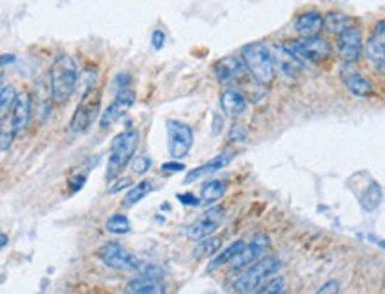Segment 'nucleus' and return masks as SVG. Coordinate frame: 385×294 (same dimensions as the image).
Segmentation results:
<instances>
[{
    "label": "nucleus",
    "mask_w": 385,
    "mask_h": 294,
    "mask_svg": "<svg viewBox=\"0 0 385 294\" xmlns=\"http://www.w3.org/2000/svg\"><path fill=\"white\" fill-rule=\"evenodd\" d=\"M78 80L77 62L71 55L59 54L50 68V96L55 103H64L75 91Z\"/></svg>",
    "instance_id": "f257e3e1"
},
{
    "label": "nucleus",
    "mask_w": 385,
    "mask_h": 294,
    "mask_svg": "<svg viewBox=\"0 0 385 294\" xmlns=\"http://www.w3.org/2000/svg\"><path fill=\"white\" fill-rule=\"evenodd\" d=\"M242 59L251 77L259 85H270L275 78L274 52L265 43H251L242 48Z\"/></svg>",
    "instance_id": "f03ea898"
},
{
    "label": "nucleus",
    "mask_w": 385,
    "mask_h": 294,
    "mask_svg": "<svg viewBox=\"0 0 385 294\" xmlns=\"http://www.w3.org/2000/svg\"><path fill=\"white\" fill-rule=\"evenodd\" d=\"M140 135L137 130H126L114 137L110 145V156L107 165V181H116L123 168L133 160V154L139 147Z\"/></svg>",
    "instance_id": "7ed1b4c3"
},
{
    "label": "nucleus",
    "mask_w": 385,
    "mask_h": 294,
    "mask_svg": "<svg viewBox=\"0 0 385 294\" xmlns=\"http://www.w3.org/2000/svg\"><path fill=\"white\" fill-rule=\"evenodd\" d=\"M101 108V91L96 87H89L78 101L70 122V131L73 135H82L91 130Z\"/></svg>",
    "instance_id": "20e7f679"
},
{
    "label": "nucleus",
    "mask_w": 385,
    "mask_h": 294,
    "mask_svg": "<svg viewBox=\"0 0 385 294\" xmlns=\"http://www.w3.org/2000/svg\"><path fill=\"white\" fill-rule=\"evenodd\" d=\"M281 270V260L274 259V257H266V259L259 260L254 266L247 267L245 272L236 279L235 291L236 293H254L259 291V287L265 282H268L270 277Z\"/></svg>",
    "instance_id": "39448f33"
},
{
    "label": "nucleus",
    "mask_w": 385,
    "mask_h": 294,
    "mask_svg": "<svg viewBox=\"0 0 385 294\" xmlns=\"http://www.w3.org/2000/svg\"><path fill=\"white\" fill-rule=\"evenodd\" d=\"M286 46L293 54H297L302 61L307 62H325L332 55V48L327 39L321 36H304V38L286 41Z\"/></svg>",
    "instance_id": "423d86ee"
},
{
    "label": "nucleus",
    "mask_w": 385,
    "mask_h": 294,
    "mask_svg": "<svg viewBox=\"0 0 385 294\" xmlns=\"http://www.w3.org/2000/svg\"><path fill=\"white\" fill-rule=\"evenodd\" d=\"M167 128V147L174 160H181L190 153L194 145V130L181 121L169 119L166 122Z\"/></svg>",
    "instance_id": "0eeeda50"
},
{
    "label": "nucleus",
    "mask_w": 385,
    "mask_h": 294,
    "mask_svg": "<svg viewBox=\"0 0 385 294\" xmlns=\"http://www.w3.org/2000/svg\"><path fill=\"white\" fill-rule=\"evenodd\" d=\"M100 259L105 266L119 272H140L144 264L119 243H108L100 250Z\"/></svg>",
    "instance_id": "6e6552de"
},
{
    "label": "nucleus",
    "mask_w": 385,
    "mask_h": 294,
    "mask_svg": "<svg viewBox=\"0 0 385 294\" xmlns=\"http://www.w3.org/2000/svg\"><path fill=\"white\" fill-rule=\"evenodd\" d=\"M215 75L220 84L228 85V87H236L242 82H245L251 73L247 69L243 59L240 61L238 57H226L215 64Z\"/></svg>",
    "instance_id": "1a4fd4ad"
},
{
    "label": "nucleus",
    "mask_w": 385,
    "mask_h": 294,
    "mask_svg": "<svg viewBox=\"0 0 385 294\" xmlns=\"http://www.w3.org/2000/svg\"><path fill=\"white\" fill-rule=\"evenodd\" d=\"M270 247V240L268 236H265V234H258V236L252 237L251 243H245V247H243L242 252L238 253V256L235 257V259L231 260V266H229V270H231L233 273L236 272H242V270H245V267H249L251 264H254L256 260L259 259V257L265 253V250Z\"/></svg>",
    "instance_id": "9d476101"
},
{
    "label": "nucleus",
    "mask_w": 385,
    "mask_h": 294,
    "mask_svg": "<svg viewBox=\"0 0 385 294\" xmlns=\"http://www.w3.org/2000/svg\"><path fill=\"white\" fill-rule=\"evenodd\" d=\"M224 218L222 207H212L206 211L205 214H201L192 226L187 227V237L189 240H205V237L212 236L220 227Z\"/></svg>",
    "instance_id": "9b49d317"
},
{
    "label": "nucleus",
    "mask_w": 385,
    "mask_h": 294,
    "mask_svg": "<svg viewBox=\"0 0 385 294\" xmlns=\"http://www.w3.org/2000/svg\"><path fill=\"white\" fill-rule=\"evenodd\" d=\"M362 52V32L357 27H350L341 32L337 38V54L347 64L358 61Z\"/></svg>",
    "instance_id": "f8f14e48"
},
{
    "label": "nucleus",
    "mask_w": 385,
    "mask_h": 294,
    "mask_svg": "<svg viewBox=\"0 0 385 294\" xmlns=\"http://www.w3.org/2000/svg\"><path fill=\"white\" fill-rule=\"evenodd\" d=\"M366 55L373 62L375 69L385 77V20L377 23L373 34L368 39Z\"/></svg>",
    "instance_id": "ddd939ff"
},
{
    "label": "nucleus",
    "mask_w": 385,
    "mask_h": 294,
    "mask_svg": "<svg viewBox=\"0 0 385 294\" xmlns=\"http://www.w3.org/2000/svg\"><path fill=\"white\" fill-rule=\"evenodd\" d=\"M32 115V100L27 92H22L16 98L15 105L11 110V130L15 131L16 137H24L27 131L29 122H31Z\"/></svg>",
    "instance_id": "4468645a"
},
{
    "label": "nucleus",
    "mask_w": 385,
    "mask_h": 294,
    "mask_svg": "<svg viewBox=\"0 0 385 294\" xmlns=\"http://www.w3.org/2000/svg\"><path fill=\"white\" fill-rule=\"evenodd\" d=\"M133 103H135L133 92L121 91L119 94L116 96V100L112 101V103L105 108L103 114H101V119H100L101 130H107V128H110L112 124H114V122H116L117 119H119L121 115H123L124 112H126Z\"/></svg>",
    "instance_id": "2eb2a0df"
},
{
    "label": "nucleus",
    "mask_w": 385,
    "mask_h": 294,
    "mask_svg": "<svg viewBox=\"0 0 385 294\" xmlns=\"http://www.w3.org/2000/svg\"><path fill=\"white\" fill-rule=\"evenodd\" d=\"M341 80H343L344 87L357 98H368L373 94V85L366 77H362L361 73L354 68V66H344L341 69Z\"/></svg>",
    "instance_id": "dca6fc26"
},
{
    "label": "nucleus",
    "mask_w": 385,
    "mask_h": 294,
    "mask_svg": "<svg viewBox=\"0 0 385 294\" xmlns=\"http://www.w3.org/2000/svg\"><path fill=\"white\" fill-rule=\"evenodd\" d=\"M274 59L282 75H286L289 78H295L304 69V61L297 54H293L284 43L282 45H275Z\"/></svg>",
    "instance_id": "f3484780"
},
{
    "label": "nucleus",
    "mask_w": 385,
    "mask_h": 294,
    "mask_svg": "<svg viewBox=\"0 0 385 294\" xmlns=\"http://www.w3.org/2000/svg\"><path fill=\"white\" fill-rule=\"evenodd\" d=\"M220 107L229 117H240L247 108V100L238 87H228L220 96Z\"/></svg>",
    "instance_id": "a211bd4d"
},
{
    "label": "nucleus",
    "mask_w": 385,
    "mask_h": 294,
    "mask_svg": "<svg viewBox=\"0 0 385 294\" xmlns=\"http://www.w3.org/2000/svg\"><path fill=\"white\" fill-rule=\"evenodd\" d=\"M126 293L131 294H164L166 293V284L158 277L143 275L139 279H133L126 286Z\"/></svg>",
    "instance_id": "6ab92c4d"
},
{
    "label": "nucleus",
    "mask_w": 385,
    "mask_h": 294,
    "mask_svg": "<svg viewBox=\"0 0 385 294\" xmlns=\"http://www.w3.org/2000/svg\"><path fill=\"white\" fill-rule=\"evenodd\" d=\"M231 160H233V153H231V151H224L222 154H219V156H215V158H213V160H210L208 163H205V165H203V167L196 168V170H192V172L187 174V177H185V181H183V183L190 184V183H192V181L199 179V177L206 176V174L217 172V170H220V168L226 167V165H228Z\"/></svg>",
    "instance_id": "aec40b11"
},
{
    "label": "nucleus",
    "mask_w": 385,
    "mask_h": 294,
    "mask_svg": "<svg viewBox=\"0 0 385 294\" xmlns=\"http://www.w3.org/2000/svg\"><path fill=\"white\" fill-rule=\"evenodd\" d=\"M293 27L300 36H316L324 29V16L318 11H307L295 20Z\"/></svg>",
    "instance_id": "412c9836"
},
{
    "label": "nucleus",
    "mask_w": 385,
    "mask_h": 294,
    "mask_svg": "<svg viewBox=\"0 0 385 294\" xmlns=\"http://www.w3.org/2000/svg\"><path fill=\"white\" fill-rule=\"evenodd\" d=\"M324 27L332 34L339 36L347 29L354 27V20L344 13H328L327 16H324Z\"/></svg>",
    "instance_id": "4be33fe9"
},
{
    "label": "nucleus",
    "mask_w": 385,
    "mask_h": 294,
    "mask_svg": "<svg viewBox=\"0 0 385 294\" xmlns=\"http://www.w3.org/2000/svg\"><path fill=\"white\" fill-rule=\"evenodd\" d=\"M226 183H222V181H208V183L203 184V188H201V200L205 204H213L217 203V200H220L224 197V193H226Z\"/></svg>",
    "instance_id": "5701e85b"
},
{
    "label": "nucleus",
    "mask_w": 385,
    "mask_h": 294,
    "mask_svg": "<svg viewBox=\"0 0 385 294\" xmlns=\"http://www.w3.org/2000/svg\"><path fill=\"white\" fill-rule=\"evenodd\" d=\"M243 247H245V241H242V240H238V241H235L233 244H229L228 249L222 250V252H220L219 256L212 260V264L208 266V272H213V270H217V267L231 263V260L235 259L240 252H242Z\"/></svg>",
    "instance_id": "b1692460"
},
{
    "label": "nucleus",
    "mask_w": 385,
    "mask_h": 294,
    "mask_svg": "<svg viewBox=\"0 0 385 294\" xmlns=\"http://www.w3.org/2000/svg\"><path fill=\"white\" fill-rule=\"evenodd\" d=\"M151 190H153V184H151L150 181H140L137 186H133L126 195H124L123 204L126 207L135 206V204H139L144 197H147V193H151Z\"/></svg>",
    "instance_id": "393cba45"
},
{
    "label": "nucleus",
    "mask_w": 385,
    "mask_h": 294,
    "mask_svg": "<svg viewBox=\"0 0 385 294\" xmlns=\"http://www.w3.org/2000/svg\"><path fill=\"white\" fill-rule=\"evenodd\" d=\"M220 247H222V237L208 236V237H205V240L201 241L199 244H197V249L194 250V256L199 257V259H201V257L213 256V253L219 252Z\"/></svg>",
    "instance_id": "a878e982"
},
{
    "label": "nucleus",
    "mask_w": 385,
    "mask_h": 294,
    "mask_svg": "<svg viewBox=\"0 0 385 294\" xmlns=\"http://www.w3.org/2000/svg\"><path fill=\"white\" fill-rule=\"evenodd\" d=\"M105 227H107L108 233H112V234H126V233H130V229H131L130 220H128V218L121 213L112 214L107 222H105Z\"/></svg>",
    "instance_id": "bb28decb"
},
{
    "label": "nucleus",
    "mask_w": 385,
    "mask_h": 294,
    "mask_svg": "<svg viewBox=\"0 0 385 294\" xmlns=\"http://www.w3.org/2000/svg\"><path fill=\"white\" fill-rule=\"evenodd\" d=\"M16 94L15 87L13 85H2V94H0V108H2V119H6V114L9 110H13V105H15Z\"/></svg>",
    "instance_id": "cd10ccee"
},
{
    "label": "nucleus",
    "mask_w": 385,
    "mask_h": 294,
    "mask_svg": "<svg viewBox=\"0 0 385 294\" xmlns=\"http://www.w3.org/2000/svg\"><path fill=\"white\" fill-rule=\"evenodd\" d=\"M380 199H382V190H380V186H378L377 183H373V184H371L370 190H368V195H366V197L362 199V204H364V207H366L368 211H371V210H375V207L378 206V203H380Z\"/></svg>",
    "instance_id": "c85d7f7f"
},
{
    "label": "nucleus",
    "mask_w": 385,
    "mask_h": 294,
    "mask_svg": "<svg viewBox=\"0 0 385 294\" xmlns=\"http://www.w3.org/2000/svg\"><path fill=\"white\" fill-rule=\"evenodd\" d=\"M284 291H286V286H284V280L282 279H270L268 282H265L261 287H259V293L261 294L284 293Z\"/></svg>",
    "instance_id": "c756f323"
},
{
    "label": "nucleus",
    "mask_w": 385,
    "mask_h": 294,
    "mask_svg": "<svg viewBox=\"0 0 385 294\" xmlns=\"http://www.w3.org/2000/svg\"><path fill=\"white\" fill-rule=\"evenodd\" d=\"M151 165H153L151 158L137 156V158H133V160H131V170H133L135 174H146L147 170L151 168Z\"/></svg>",
    "instance_id": "7c9ffc66"
},
{
    "label": "nucleus",
    "mask_w": 385,
    "mask_h": 294,
    "mask_svg": "<svg viewBox=\"0 0 385 294\" xmlns=\"http://www.w3.org/2000/svg\"><path fill=\"white\" fill-rule=\"evenodd\" d=\"M13 137H16L15 131H8L2 126V131H0V149H2V153H8L9 151V147L13 144Z\"/></svg>",
    "instance_id": "2f4dec72"
},
{
    "label": "nucleus",
    "mask_w": 385,
    "mask_h": 294,
    "mask_svg": "<svg viewBox=\"0 0 385 294\" xmlns=\"http://www.w3.org/2000/svg\"><path fill=\"white\" fill-rule=\"evenodd\" d=\"M151 45H153L154 50H162L164 45H166V32L154 31L151 34Z\"/></svg>",
    "instance_id": "473e14b6"
},
{
    "label": "nucleus",
    "mask_w": 385,
    "mask_h": 294,
    "mask_svg": "<svg viewBox=\"0 0 385 294\" xmlns=\"http://www.w3.org/2000/svg\"><path fill=\"white\" fill-rule=\"evenodd\" d=\"M85 177H87V174H85V172H82V174H78V176L71 177V179H70V191H71V193H75V191H78L82 186H84Z\"/></svg>",
    "instance_id": "72a5a7b5"
},
{
    "label": "nucleus",
    "mask_w": 385,
    "mask_h": 294,
    "mask_svg": "<svg viewBox=\"0 0 385 294\" xmlns=\"http://www.w3.org/2000/svg\"><path fill=\"white\" fill-rule=\"evenodd\" d=\"M245 137H247V131L243 130L242 126H238V124H236V126H233L231 133H229V140H231V142L245 140Z\"/></svg>",
    "instance_id": "f704fd0d"
},
{
    "label": "nucleus",
    "mask_w": 385,
    "mask_h": 294,
    "mask_svg": "<svg viewBox=\"0 0 385 294\" xmlns=\"http://www.w3.org/2000/svg\"><path fill=\"white\" fill-rule=\"evenodd\" d=\"M177 200H180L181 204H185V206H197V204H199V199H197V197H194V193L177 195Z\"/></svg>",
    "instance_id": "c9c22d12"
},
{
    "label": "nucleus",
    "mask_w": 385,
    "mask_h": 294,
    "mask_svg": "<svg viewBox=\"0 0 385 294\" xmlns=\"http://www.w3.org/2000/svg\"><path fill=\"white\" fill-rule=\"evenodd\" d=\"M162 170L164 172H181V170H185V165L183 163H176V161H169V163H164L162 165Z\"/></svg>",
    "instance_id": "e433bc0d"
},
{
    "label": "nucleus",
    "mask_w": 385,
    "mask_h": 294,
    "mask_svg": "<svg viewBox=\"0 0 385 294\" xmlns=\"http://www.w3.org/2000/svg\"><path fill=\"white\" fill-rule=\"evenodd\" d=\"M339 291V284L335 282V280H330V282H327L325 286H321L320 289H318V293H337Z\"/></svg>",
    "instance_id": "4c0bfd02"
},
{
    "label": "nucleus",
    "mask_w": 385,
    "mask_h": 294,
    "mask_svg": "<svg viewBox=\"0 0 385 294\" xmlns=\"http://www.w3.org/2000/svg\"><path fill=\"white\" fill-rule=\"evenodd\" d=\"M130 186V179H124V181H119V183L116 184V186L112 188V193H116V191H119V190H124V188H128Z\"/></svg>",
    "instance_id": "58836bf2"
},
{
    "label": "nucleus",
    "mask_w": 385,
    "mask_h": 294,
    "mask_svg": "<svg viewBox=\"0 0 385 294\" xmlns=\"http://www.w3.org/2000/svg\"><path fill=\"white\" fill-rule=\"evenodd\" d=\"M6 244H8V236L2 233V237H0V247H2V249H6Z\"/></svg>",
    "instance_id": "ea45409f"
}]
</instances>
